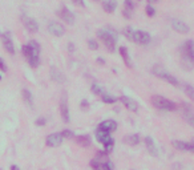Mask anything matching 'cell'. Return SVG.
Instances as JSON below:
<instances>
[{
	"label": "cell",
	"mask_w": 194,
	"mask_h": 170,
	"mask_svg": "<svg viewBox=\"0 0 194 170\" xmlns=\"http://www.w3.org/2000/svg\"><path fill=\"white\" fill-rule=\"evenodd\" d=\"M182 63L186 69L194 66V43L191 40H187L182 47Z\"/></svg>",
	"instance_id": "6da1fadb"
},
{
	"label": "cell",
	"mask_w": 194,
	"mask_h": 170,
	"mask_svg": "<svg viewBox=\"0 0 194 170\" xmlns=\"http://www.w3.org/2000/svg\"><path fill=\"white\" fill-rule=\"evenodd\" d=\"M97 37L100 40H102L105 47H107L110 52H113L114 48H116V41H117V37L113 32L110 31H105V29H100L97 32Z\"/></svg>",
	"instance_id": "7a4b0ae2"
},
{
	"label": "cell",
	"mask_w": 194,
	"mask_h": 170,
	"mask_svg": "<svg viewBox=\"0 0 194 170\" xmlns=\"http://www.w3.org/2000/svg\"><path fill=\"white\" fill-rule=\"evenodd\" d=\"M152 103H153L154 106L158 108V109H161V110L173 112V110L177 109V105L173 103V101L165 98V97H162V96H153Z\"/></svg>",
	"instance_id": "3957f363"
},
{
	"label": "cell",
	"mask_w": 194,
	"mask_h": 170,
	"mask_svg": "<svg viewBox=\"0 0 194 170\" xmlns=\"http://www.w3.org/2000/svg\"><path fill=\"white\" fill-rule=\"evenodd\" d=\"M153 72H154V75H156L157 77L162 78V80H165V81H168L169 84L174 85V87H178V80H177L173 75H170L169 72H166L165 69H162L161 66H154Z\"/></svg>",
	"instance_id": "277c9868"
},
{
	"label": "cell",
	"mask_w": 194,
	"mask_h": 170,
	"mask_svg": "<svg viewBox=\"0 0 194 170\" xmlns=\"http://www.w3.org/2000/svg\"><path fill=\"white\" fill-rule=\"evenodd\" d=\"M0 36H2V41H3L5 50H7L9 55H13L15 53V45H13V41H12V37H11V33L4 32V33H0Z\"/></svg>",
	"instance_id": "5b68a950"
},
{
	"label": "cell",
	"mask_w": 194,
	"mask_h": 170,
	"mask_svg": "<svg viewBox=\"0 0 194 170\" xmlns=\"http://www.w3.org/2000/svg\"><path fill=\"white\" fill-rule=\"evenodd\" d=\"M133 41H136L137 44L146 45L150 43V36L145 31H134L133 32Z\"/></svg>",
	"instance_id": "8992f818"
},
{
	"label": "cell",
	"mask_w": 194,
	"mask_h": 170,
	"mask_svg": "<svg viewBox=\"0 0 194 170\" xmlns=\"http://www.w3.org/2000/svg\"><path fill=\"white\" fill-rule=\"evenodd\" d=\"M61 142H63L61 133H52V134H49L45 140V144L49 148H57V146L61 145Z\"/></svg>",
	"instance_id": "52a82bcc"
},
{
	"label": "cell",
	"mask_w": 194,
	"mask_h": 170,
	"mask_svg": "<svg viewBox=\"0 0 194 170\" xmlns=\"http://www.w3.org/2000/svg\"><path fill=\"white\" fill-rule=\"evenodd\" d=\"M48 31L51 32L53 36L60 37V36H63L65 33V28L63 27V24H60V23H57V21H51L48 24Z\"/></svg>",
	"instance_id": "ba28073f"
},
{
	"label": "cell",
	"mask_w": 194,
	"mask_h": 170,
	"mask_svg": "<svg viewBox=\"0 0 194 170\" xmlns=\"http://www.w3.org/2000/svg\"><path fill=\"white\" fill-rule=\"evenodd\" d=\"M98 129H101V130H104V132H107V133L110 134L112 132H114V130L117 129V122H116L114 120H105L98 125Z\"/></svg>",
	"instance_id": "9c48e42d"
},
{
	"label": "cell",
	"mask_w": 194,
	"mask_h": 170,
	"mask_svg": "<svg viewBox=\"0 0 194 170\" xmlns=\"http://www.w3.org/2000/svg\"><path fill=\"white\" fill-rule=\"evenodd\" d=\"M23 23H24V25H25V28L28 29L29 32H32V33H35V32H37L39 31V24H37V21L35 20V19H32V18H28V16H23Z\"/></svg>",
	"instance_id": "30bf717a"
},
{
	"label": "cell",
	"mask_w": 194,
	"mask_h": 170,
	"mask_svg": "<svg viewBox=\"0 0 194 170\" xmlns=\"http://www.w3.org/2000/svg\"><path fill=\"white\" fill-rule=\"evenodd\" d=\"M171 27L174 28V29L177 32H180V33H187L190 31V28L187 24H185L184 21H181V20H177V19H173L171 20Z\"/></svg>",
	"instance_id": "8fae6325"
},
{
	"label": "cell",
	"mask_w": 194,
	"mask_h": 170,
	"mask_svg": "<svg viewBox=\"0 0 194 170\" xmlns=\"http://www.w3.org/2000/svg\"><path fill=\"white\" fill-rule=\"evenodd\" d=\"M120 100H121V103L124 104V106H126V109H129L132 112H137L138 105L134 100H132L130 97H128V96H121Z\"/></svg>",
	"instance_id": "7c38bea8"
},
{
	"label": "cell",
	"mask_w": 194,
	"mask_h": 170,
	"mask_svg": "<svg viewBox=\"0 0 194 170\" xmlns=\"http://www.w3.org/2000/svg\"><path fill=\"white\" fill-rule=\"evenodd\" d=\"M59 15H60V18H61L64 21H66L68 24H73L75 23V15L71 12V11L68 9V8H61V11L59 12Z\"/></svg>",
	"instance_id": "4fadbf2b"
},
{
	"label": "cell",
	"mask_w": 194,
	"mask_h": 170,
	"mask_svg": "<svg viewBox=\"0 0 194 170\" xmlns=\"http://www.w3.org/2000/svg\"><path fill=\"white\" fill-rule=\"evenodd\" d=\"M60 113H61V117H63V121L64 122H69L71 121L68 104H66L65 100H61V103H60Z\"/></svg>",
	"instance_id": "5bb4252c"
},
{
	"label": "cell",
	"mask_w": 194,
	"mask_h": 170,
	"mask_svg": "<svg viewBox=\"0 0 194 170\" xmlns=\"http://www.w3.org/2000/svg\"><path fill=\"white\" fill-rule=\"evenodd\" d=\"M96 138H97L98 142H101L102 145H104V144H107L108 141L112 140V137H110V134H109V133L104 132V130L98 129V128H97V130H96Z\"/></svg>",
	"instance_id": "9a60e30c"
},
{
	"label": "cell",
	"mask_w": 194,
	"mask_h": 170,
	"mask_svg": "<svg viewBox=\"0 0 194 170\" xmlns=\"http://www.w3.org/2000/svg\"><path fill=\"white\" fill-rule=\"evenodd\" d=\"M145 145H146L148 151L150 153L152 156H157V154H158L157 146H156V144H154V141H153L152 137H145Z\"/></svg>",
	"instance_id": "2e32d148"
},
{
	"label": "cell",
	"mask_w": 194,
	"mask_h": 170,
	"mask_svg": "<svg viewBox=\"0 0 194 170\" xmlns=\"http://www.w3.org/2000/svg\"><path fill=\"white\" fill-rule=\"evenodd\" d=\"M51 78L55 82H64L65 81V76L57 68H51Z\"/></svg>",
	"instance_id": "e0dca14e"
},
{
	"label": "cell",
	"mask_w": 194,
	"mask_h": 170,
	"mask_svg": "<svg viewBox=\"0 0 194 170\" xmlns=\"http://www.w3.org/2000/svg\"><path fill=\"white\" fill-rule=\"evenodd\" d=\"M173 145H174L176 149H178V150H181V151H193L191 144L182 142V141H173Z\"/></svg>",
	"instance_id": "ac0fdd59"
},
{
	"label": "cell",
	"mask_w": 194,
	"mask_h": 170,
	"mask_svg": "<svg viewBox=\"0 0 194 170\" xmlns=\"http://www.w3.org/2000/svg\"><path fill=\"white\" fill-rule=\"evenodd\" d=\"M133 8L134 4L132 3V0H125V7H124V16L126 19H130L133 15Z\"/></svg>",
	"instance_id": "d6986e66"
},
{
	"label": "cell",
	"mask_w": 194,
	"mask_h": 170,
	"mask_svg": "<svg viewBox=\"0 0 194 170\" xmlns=\"http://www.w3.org/2000/svg\"><path fill=\"white\" fill-rule=\"evenodd\" d=\"M116 7H117L116 0H107V2H104V4H102L104 11H105V12H108V13H112L113 11L116 9Z\"/></svg>",
	"instance_id": "ffe728a7"
},
{
	"label": "cell",
	"mask_w": 194,
	"mask_h": 170,
	"mask_svg": "<svg viewBox=\"0 0 194 170\" xmlns=\"http://www.w3.org/2000/svg\"><path fill=\"white\" fill-rule=\"evenodd\" d=\"M23 100L29 108H33V96L28 89H23Z\"/></svg>",
	"instance_id": "44dd1931"
},
{
	"label": "cell",
	"mask_w": 194,
	"mask_h": 170,
	"mask_svg": "<svg viewBox=\"0 0 194 170\" xmlns=\"http://www.w3.org/2000/svg\"><path fill=\"white\" fill-rule=\"evenodd\" d=\"M140 141H141V138H140V135H138V134H130V135H128V137L125 138V142L132 145V146L138 145V144H140Z\"/></svg>",
	"instance_id": "7402d4cb"
},
{
	"label": "cell",
	"mask_w": 194,
	"mask_h": 170,
	"mask_svg": "<svg viewBox=\"0 0 194 170\" xmlns=\"http://www.w3.org/2000/svg\"><path fill=\"white\" fill-rule=\"evenodd\" d=\"M76 141H77V144L84 146V148H88V146L91 145V138L88 137V135H79V137L76 138Z\"/></svg>",
	"instance_id": "603a6c76"
},
{
	"label": "cell",
	"mask_w": 194,
	"mask_h": 170,
	"mask_svg": "<svg viewBox=\"0 0 194 170\" xmlns=\"http://www.w3.org/2000/svg\"><path fill=\"white\" fill-rule=\"evenodd\" d=\"M120 55L123 56V59H124V61H125V64H126V66H132V64H130V60H129V55H128V49H126L125 47H121L120 48Z\"/></svg>",
	"instance_id": "cb8c5ba5"
},
{
	"label": "cell",
	"mask_w": 194,
	"mask_h": 170,
	"mask_svg": "<svg viewBox=\"0 0 194 170\" xmlns=\"http://www.w3.org/2000/svg\"><path fill=\"white\" fill-rule=\"evenodd\" d=\"M21 52H23L24 57H27V59H31V57H39V56H33L32 49H31V47H29L28 44H27V45H23V47H21Z\"/></svg>",
	"instance_id": "d4e9b609"
},
{
	"label": "cell",
	"mask_w": 194,
	"mask_h": 170,
	"mask_svg": "<svg viewBox=\"0 0 194 170\" xmlns=\"http://www.w3.org/2000/svg\"><path fill=\"white\" fill-rule=\"evenodd\" d=\"M28 45H29L31 49H32L33 56H39V53H40V45H39V43L35 41V40H31L28 43Z\"/></svg>",
	"instance_id": "484cf974"
},
{
	"label": "cell",
	"mask_w": 194,
	"mask_h": 170,
	"mask_svg": "<svg viewBox=\"0 0 194 170\" xmlns=\"http://www.w3.org/2000/svg\"><path fill=\"white\" fill-rule=\"evenodd\" d=\"M186 106V113H185V118L187 120V122L190 124V125H193L194 126V114L190 112V109H189V105H185Z\"/></svg>",
	"instance_id": "4316f807"
},
{
	"label": "cell",
	"mask_w": 194,
	"mask_h": 170,
	"mask_svg": "<svg viewBox=\"0 0 194 170\" xmlns=\"http://www.w3.org/2000/svg\"><path fill=\"white\" fill-rule=\"evenodd\" d=\"M101 100L104 101L105 104H114L116 101V97H113V96H110V94H108V93H104L102 96H101Z\"/></svg>",
	"instance_id": "83f0119b"
},
{
	"label": "cell",
	"mask_w": 194,
	"mask_h": 170,
	"mask_svg": "<svg viewBox=\"0 0 194 170\" xmlns=\"http://www.w3.org/2000/svg\"><path fill=\"white\" fill-rule=\"evenodd\" d=\"M92 92L97 94V96H102L105 92H104V88L101 87V85H98V84H93L92 85Z\"/></svg>",
	"instance_id": "f1b7e54d"
},
{
	"label": "cell",
	"mask_w": 194,
	"mask_h": 170,
	"mask_svg": "<svg viewBox=\"0 0 194 170\" xmlns=\"http://www.w3.org/2000/svg\"><path fill=\"white\" fill-rule=\"evenodd\" d=\"M184 90H185V93L189 96V97L194 101V88L191 87L190 84H185V87H184Z\"/></svg>",
	"instance_id": "f546056e"
},
{
	"label": "cell",
	"mask_w": 194,
	"mask_h": 170,
	"mask_svg": "<svg viewBox=\"0 0 194 170\" xmlns=\"http://www.w3.org/2000/svg\"><path fill=\"white\" fill-rule=\"evenodd\" d=\"M28 64L32 68L39 66V64H40V57H31V59H28Z\"/></svg>",
	"instance_id": "4dcf8cb0"
},
{
	"label": "cell",
	"mask_w": 194,
	"mask_h": 170,
	"mask_svg": "<svg viewBox=\"0 0 194 170\" xmlns=\"http://www.w3.org/2000/svg\"><path fill=\"white\" fill-rule=\"evenodd\" d=\"M133 32H134V31H133L130 27H126L123 33H124V36H125L126 39H129V40H133Z\"/></svg>",
	"instance_id": "1f68e13d"
},
{
	"label": "cell",
	"mask_w": 194,
	"mask_h": 170,
	"mask_svg": "<svg viewBox=\"0 0 194 170\" xmlns=\"http://www.w3.org/2000/svg\"><path fill=\"white\" fill-rule=\"evenodd\" d=\"M113 146H114V140L112 138L110 141H108L107 144H104V149H105V151H112V149H113Z\"/></svg>",
	"instance_id": "d6a6232c"
},
{
	"label": "cell",
	"mask_w": 194,
	"mask_h": 170,
	"mask_svg": "<svg viewBox=\"0 0 194 170\" xmlns=\"http://www.w3.org/2000/svg\"><path fill=\"white\" fill-rule=\"evenodd\" d=\"M91 166L95 170H100L101 169V162H100V160H97V158H95V160L91 161Z\"/></svg>",
	"instance_id": "836d02e7"
},
{
	"label": "cell",
	"mask_w": 194,
	"mask_h": 170,
	"mask_svg": "<svg viewBox=\"0 0 194 170\" xmlns=\"http://www.w3.org/2000/svg\"><path fill=\"white\" fill-rule=\"evenodd\" d=\"M145 11H146V15L149 16V18H153V16L156 15V9H154V8L152 7V5H146Z\"/></svg>",
	"instance_id": "e575fe53"
},
{
	"label": "cell",
	"mask_w": 194,
	"mask_h": 170,
	"mask_svg": "<svg viewBox=\"0 0 194 170\" xmlns=\"http://www.w3.org/2000/svg\"><path fill=\"white\" fill-rule=\"evenodd\" d=\"M101 169L102 170H113V165L110 161H105L101 163Z\"/></svg>",
	"instance_id": "d590c367"
},
{
	"label": "cell",
	"mask_w": 194,
	"mask_h": 170,
	"mask_svg": "<svg viewBox=\"0 0 194 170\" xmlns=\"http://www.w3.org/2000/svg\"><path fill=\"white\" fill-rule=\"evenodd\" d=\"M61 135H63V138H72L75 134H73V132H72V130L66 129V130H63V132H61Z\"/></svg>",
	"instance_id": "8d00e7d4"
},
{
	"label": "cell",
	"mask_w": 194,
	"mask_h": 170,
	"mask_svg": "<svg viewBox=\"0 0 194 170\" xmlns=\"http://www.w3.org/2000/svg\"><path fill=\"white\" fill-rule=\"evenodd\" d=\"M88 47H89L91 49H93V50H96L98 48V44L95 40H89V41H88Z\"/></svg>",
	"instance_id": "74e56055"
},
{
	"label": "cell",
	"mask_w": 194,
	"mask_h": 170,
	"mask_svg": "<svg viewBox=\"0 0 194 170\" xmlns=\"http://www.w3.org/2000/svg\"><path fill=\"white\" fill-rule=\"evenodd\" d=\"M7 69H8V68H7V65H5L4 60L0 57V71H2V72H7Z\"/></svg>",
	"instance_id": "f35d334b"
},
{
	"label": "cell",
	"mask_w": 194,
	"mask_h": 170,
	"mask_svg": "<svg viewBox=\"0 0 194 170\" xmlns=\"http://www.w3.org/2000/svg\"><path fill=\"white\" fill-rule=\"evenodd\" d=\"M45 124H47V120H45V118H39V120H36V125L37 126H44V125H45Z\"/></svg>",
	"instance_id": "ab89813d"
},
{
	"label": "cell",
	"mask_w": 194,
	"mask_h": 170,
	"mask_svg": "<svg viewBox=\"0 0 194 170\" xmlns=\"http://www.w3.org/2000/svg\"><path fill=\"white\" fill-rule=\"evenodd\" d=\"M72 3L75 5H79V7H84V0H72Z\"/></svg>",
	"instance_id": "60d3db41"
},
{
	"label": "cell",
	"mask_w": 194,
	"mask_h": 170,
	"mask_svg": "<svg viewBox=\"0 0 194 170\" xmlns=\"http://www.w3.org/2000/svg\"><path fill=\"white\" fill-rule=\"evenodd\" d=\"M81 105H82V109H88V103H87V101L84 100V101H82V103H81Z\"/></svg>",
	"instance_id": "b9f144b4"
},
{
	"label": "cell",
	"mask_w": 194,
	"mask_h": 170,
	"mask_svg": "<svg viewBox=\"0 0 194 170\" xmlns=\"http://www.w3.org/2000/svg\"><path fill=\"white\" fill-rule=\"evenodd\" d=\"M97 63H100L101 65H104V64H105V60H104V59H101V57H98V59H97Z\"/></svg>",
	"instance_id": "7bdbcfd3"
},
{
	"label": "cell",
	"mask_w": 194,
	"mask_h": 170,
	"mask_svg": "<svg viewBox=\"0 0 194 170\" xmlns=\"http://www.w3.org/2000/svg\"><path fill=\"white\" fill-rule=\"evenodd\" d=\"M11 170H20V167L18 165H12V166H11Z\"/></svg>",
	"instance_id": "ee69618b"
},
{
	"label": "cell",
	"mask_w": 194,
	"mask_h": 170,
	"mask_svg": "<svg viewBox=\"0 0 194 170\" xmlns=\"http://www.w3.org/2000/svg\"><path fill=\"white\" fill-rule=\"evenodd\" d=\"M149 3H154V2H157V0H148Z\"/></svg>",
	"instance_id": "f6af8a7d"
},
{
	"label": "cell",
	"mask_w": 194,
	"mask_h": 170,
	"mask_svg": "<svg viewBox=\"0 0 194 170\" xmlns=\"http://www.w3.org/2000/svg\"><path fill=\"white\" fill-rule=\"evenodd\" d=\"M0 80H2V76H0Z\"/></svg>",
	"instance_id": "bcb514c9"
},
{
	"label": "cell",
	"mask_w": 194,
	"mask_h": 170,
	"mask_svg": "<svg viewBox=\"0 0 194 170\" xmlns=\"http://www.w3.org/2000/svg\"><path fill=\"white\" fill-rule=\"evenodd\" d=\"M0 170H3V169H0Z\"/></svg>",
	"instance_id": "7dc6e473"
}]
</instances>
